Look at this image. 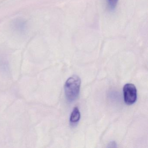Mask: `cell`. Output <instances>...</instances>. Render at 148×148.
<instances>
[{
  "label": "cell",
  "instance_id": "1",
  "mask_svg": "<svg viewBox=\"0 0 148 148\" xmlns=\"http://www.w3.org/2000/svg\"><path fill=\"white\" fill-rule=\"evenodd\" d=\"M81 85V79L77 75L70 77L64 85L66 97L69 102H72L77 99L79 94Z\"/></svg>",
  "mask_w": 148,
  "mask_h": 148
},
{
  "label": "cell",
  "instance_id": "2",
  "mask_svg": "<svg viewBox=\"0 0 148 148\" xmlns=\"http://www.w3.org/2000/svg\"><path fill=\"white\" fill-rule=\"evenodd\" d=\"M124 100L126 104H133L137 100V94L136 86L133 84H127L123 88Z\"/></svg>",
  "mask_w": 148,
  "mask_h": 148
},
{
  "label": "cell",
  "instance_id": "3",
  "mask_svg": "<svg viewBox=\"0 0 148 148\" xmlns=\"http://www.w3.org/2000/svg\"><path fill=\"white\" fill-rule=\"evenodd\" d=\"M80 118V113L77 107H74L70 116V121L71 123H77Z\"/></svg>",
  "mask_w": 148,
  "mask_h": 148
},
{
  "label": "cell",
  "instance_id": "4",
  "mask_svg": "<svg viewBox=\"0 0 148 148\" xmlns=\"http://www.w3.org/2000/svg\"><path fill=\"white\" fill-rule=\"evenodd\" d=\"M118 0H108L109 7L111 9H114L116 6Z\"/></svg>",
  "mask_w": 148,
  "mask_h": 148
}]
</instances>
